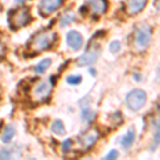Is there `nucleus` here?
I'll return each mask as SVG.
<instances>
[{"mask_svg": "<svg viewBox=\"0 0 160 160\" xmlns=\"http://www.w3.org/2000/svg\"><path fill=\"white\" fill-rule=\"evenodd\" d=\"M87 10H91L92 15L94 16H100L102 14L107 11L108 1L107 0H89L88 6H86Z\"/></svg>", "mask_w": 160, "mask_h": 160, "instance_id": "obj_9", "label": "nucleus"}, {"mask_svg": "<svg viewBox=\"0 0 160 160\" xmlns=\"http://www.w3.org/2000/svg\"><path fill=\"white\" fill-rule=\"evenodd\" d=\"M135 128L131 127L129 130H128L127 135L124 136L122 138V140H121V144H122V146L124 148H129L131 146V144H132L133 140H135Z\"/></svg>", "mask_w": 160, "mask_h": 160, "instance_id": "obj_12", "label": "nucleus"}, {"mask_svg": "<svg viewBox=\"0 0 160 160\" xmlns=\"http://www.w3.org/2000/svg\"><path fill=\"white\" fill-rule=\"evenodd\" d=\"M90 72H91L92 76H94V75H95V71H94V69H93V68H91V69H90Z\"/></svg>", "mask_w": 160, "mask_h": 160, "instance_id": "obj_22", "label": "nucleus"}, {"mask_svg": "<svg viewBox=\"0 0 160 160\" xmlns=\"http://www.w3.org/2000/svg\"><path fill=\"white\" fill-rule=\"evenodd\" d=\"M51 130H52L53 133H56V135H58V136H63L66 133L64 124L62 123V121L60 120H56L55 122L52 123V125H51Z\"/></svg>", "mask_w": 160, "mask_h": 160, "instance_id": "obj_15", "label": "nucleus"}, {"mask_svg": "<svg viewBox=\"0 0 160 160\" xmlns=\"http://www.w3.org/2000/svg\"><path fill=\"white\" fill-rule=\"evenodd\" d=\"M82 80L81 76H78V75H71L66 78V81L69 84H73V86H76V84H79Z\"/></svg>", "mask_w": 160, "mask_h": 160, "instance_id": "obj_18", "label": "nucleus"}, {"mask_svg": "<svg viewBox=\"0 0 160 160\" xmlns=\"http://www.w3.org/2000/svg\"><path fill=\"white\" fill-rule=\"evenodd\" d=\"M148 0H127L126 2V10L130 15H136L140 13L145 8Z\"/></svg>", "mask_w": 160, "mask_h": 160, "instance_id": "obj_10", "label": "nucleus"}, {"mask_svg": "<svg viewBox=\"0 0 160 160\" xmlns=\"http://www.w3.org/2000/svg\"><path fill=\"white\" fill-rule=\"evenodd\" d=\"M118 157V151H115V149H112V151L110 152L109 154L106 156V159L107 160H111V159H117Z\"/></svg>", "mask_w": 160, "mask_h": 160, "instance_id": "obj_21", "label": "nucleus"}, {"mask_svg": "<svg viewBox=\"0 0 160 160\" xmlns=\"http://www.w3.org/2000/svg\"><path fill=\"white\" fill-rule=\"evenodd\" d=\"M65 0H42L40 2V13L43 16H48L64 3Z\"/></svg>", "mask_w": 160, "mask_h": 160, "instance_id": "obj_7", "label": "nucleus"}, {"mask_svg": "<svg viewBox=\"0 0 160 160\" xmlns=\"http://www.w3.org/2000/svg\"><path fill=\"white\" fill-rule=\"evenodd\" d=\"M146 102V93L142 90H133L126 97V104L132 111L140 110Z\"/></svg>", "mask_w": 160, "mask_h": 160, "instance_id": "obj_5", "label": "nucleus"}, {"mask_svg": "<svg viewBox=\"0 0 160 160\" xmlns=\"http://www.w3.org/2000/svg\"><path fill=\"white\" fill-rule=\"evenodd\" d=\"M75 19V13L73 11H66L63 13L60 19V27H66Z\"/></svg>", "mask_w": 160, "mask_h": 160, "instance_id": "obj_14", "label": "nucleus"}, {"mask_svg": "<svg viewBox=\"0 0 160 160\" xmlns=\"http://www.w3.org/2000/svg\"><path fill=\"white\" fill-rule=\"evenodd\" d=\"M71 146H72V140L71 139H68L62 143V148H63L64 152H68L71 149Z\"/></svg>", "mask_w": 160, "mask_h": 160, "instance_id": "obj_20", "label": "nucleus"}, {"mask_svg": "<svg viewBox=\"0 0 160 160\" xmlns=\"http://www.w3.org/2000/svg\"><path fill=\"white\" fill-rule=\"evenodd\" d=\"M68 44L71 48H73L74 50H78L81 48L82 44H83V40L79 32L77 31H71L68 33Z\"/></svg>", "mask_w": 160, "mask_h": 160, "instance_id": "obj_11", "label": "nucleus"}, {"mask_svg": "<svg viewBox=\"0 0 160 160\" xmlns=\"http://www.w3.org/2000/svg\"><path fill=\"white\" fill-rule=\"evenodd\" d=\"M97 139H98V132L96 130H90L89 132L84 133V135L80 137L78 144L82 151H87L91 146L94 145Z\"/></svg>", "mask_w": 160, "mask_h": 160, "instance_id": "obj_8", "label": "nucleus"}, {"mask_svg": "<svg viewBox=\"0 0 160 160\" xmlns=\"http://www.w3.org/2000/svg\"><path fill=\"white\" fill-rule=\"evenodd\" d=\"M50 64H51V60H50V59H44V60H42L37 66H35V72L38 73V74H42L48 68H49Z\"/></svg>", "mask_w": 160, "mask_h": 160, "instance_id": "obj_16", "label": "nucleus"}, {"mask_svg": "<svg viewBox=\"0 0 160 160\" xmlns=\"http://www.w3.org/2000/svg\"><path fill=\"white\" fill-rule=\"evenodd\" d=\"M56 38L57 34L53 31H41L31 38L29 47L34 52H41V51L49 49L53 45Z\"/></svg>", "mask_w": 160, "mask_h": 160, "instance_id": "obj_1", "label": "nucleus"}, {"mask_svg": "<svg viewBox=\"0 0 160 160\" xmlns=\"http://www.w3.org/2000/svg\"><path fill=\"white\" fill-rule=\"evenodd\" d=\"M100 51H102V49H100L99 44H97V43L91 44L86 52L77 59V61H76L77 64H78L79 66H86V65H90V64L94 63V62L98 59Z\"/></svg>", "mask_w": 160, "mask_h": 160, "instance_id": "obj_4", "label": "nucleus"}, {"mask_svg": "<svg viewBox=\"0 0 160 160\" xmlns=\"http://www.w3.org/2000/svg\"><path fill=\"white\" fill-rule=\"evenodd\" d=\"M15 157L16 155H14L11 149H0V159H11Z\"/></svg>", "mask_w": 160, "mask_h": 160, "instance_id": "obj_17", "label": "nucleus"}, {"mask_svg": "<svg viewBox=\"0 0 160 160\" xmlns=\"http://www.w3.org/2000/svg\"><path fill=\"white\" fill-rule=\"evenodd\" d=\"M51 86L52 84L49 83L48 80H42L41 82H38L37 86L32 89V92H31L32 99L38 102L47 99L51 92Z\"/></svg>", "mask_w": 160, "mask_h": 160, "instance_id": "obj_6", "label": "nucleus"}, {"mask_svg": "<svg viewBox=\"0 0 160 160\" xmlns=\"http://www.w3.org/2000/svg\"><path fill=\"white\" fill-rule=\"evenodd\" d=\"M152 38V28L151 26L145 24V22H140L137 25L135 30V47L138 50H144L151 42Z\"/></svg>", "mask_w": 160, "mask_h": 160, "instance_id": "obj_2", "label": "nucleus"}, {"mask_svg": "<svg viewBox=\"0 0 160 160\" xmlns=\"http://www.w3.org/2000/svg\"><path fill=\"white\" fill-rule=\"evenodd\" d=\"M14 135H15V128L12 125H8L6 126V128H4L3 132L1 135V141L6 144L9 143V142H11Z\"/></svg>", "mask_w": 160, "mask_h": 160, "instance_id": "obj_13", "label": "nucleus"}, {"mask_svg": "<svg viewBox=\"0 0 160 160\" xmlns=\"http://www.w3.org/2000/svg\"><path fill=\"white\" fill-rule=\"evenodd\" d=\"M120 48H121V44L120 42H112L111 43V45H110V50L112 51L113 53H115V52H118V50H120Z\"/></svg>", "mask_w": 160, "mask_h": 160, "instance_id": "obj_19", "label": "nucleus"}, {"mask_svg": "<svg viewBox=\"0 0 160 160\" xmlns=\"http://www.w3.org/2000/svg\"><path fill=\"white\" fill-rule=\"evenodd\" d=\"M31 20H32V16L30 14V10L25 7L15 10L10 16V22L14 29L25 27L28 24H30Z\"/></svg>", "mask_w": 160, "mask_h": 160, "instance_id": "obj_3", "label": "nucleus"}]
</instances>
